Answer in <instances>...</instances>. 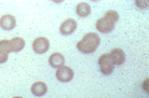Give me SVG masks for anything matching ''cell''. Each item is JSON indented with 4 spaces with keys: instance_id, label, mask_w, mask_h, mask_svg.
<instances>
[{
    "instance_id": "7c38bea8",
    "label": "cell",
    "mask_w": 149,
    "mask_h": 98,
    "mask_svg": "<svg viewBox=\"0 0 149 98\" xmlns=\"http://www.w3.org/2000/svg\"><path fill=\"white\" fill-rule=\"evenodd\" d=\"M76 14L81 17L88 16L91 14V5L86 2H81L76 5Z\"/></svg>"
},
{
    "instance_id": "30bf717a",
    "label": "cell",
    "mask_w": 149,
    "mask_h": 98,
    "mask_svg": "<svg viewBox=\"0 0 149 98\" xmlns=\"http://www.w3.org/2000/svg\"><path fill=\"white\" fill-rule=\"evenodd\" d=\"M31 91H32V94L36 97H42L47 93V85L44 82H36L34 83L32 87H31Z\"/></svg>"
},
{
    "instance_id": "9a60e30c",
    "label": "cell",
    "mask_w": 149,
    "mask_h": 98,
    "mask_svg": "<svg viewBox=\"0 0 149 98\" xmlns=\"http://www.w3.org/2000/svg\"><path fill=\"white\" fill-rule=\"evenodd\" d=\"M148 79H147V80H145V81H144V84H143V87H144V91H145V92H148Z\"/></svg>"
},
{
    "instance_id": "7a4b0ae2",
    "label": "cell",
    "mask_w": 149,
    "mask_h": 98,
    "mask_svg": "<svg viewBox=\"0 0 149 98\" xmlns=\"http://www.w3.org/2000/svg\"><path fill=\"white\" fill-rule=\"evenodd\" d=\"M119 20V14L116 11H108L102 17L96 22V29L102 33H111L114 29V25Z\"/></svg>"
},
{
    "instance_id": "9c48e42d",
    "label": "cell",
    "mask_w": 149,
    "mask_h": 98,
    "mask_svg": "<svg viewBox=\"0 0 149 98\" xmlns=\"http://www.w3.org/2000/svg\"><path fill=\"white\" fill-rule=\"evenodd\" d=\"M64 56L61 53H54L50 55L49 57V65L52 68H60L64 66Z\"/></svg>"
},
{
    "instance_id": "2e32d148",
    "label": "cell",
    "mask_w": 149,
    "mask_h": 98,
    "mask_svg": "<svg viewBox=\"0 0 149 98\" xmlns=\"http://www.w3.org/2000/svg\"><path fill=\"white\" fill-rule=\"evenodd\" d=\"M12 98H22V97H19V96H17V97H12Z\"/></svg>"
},
{
    "instance_id": "3957f363",
    "label": "cell",
    "mask_w": 149,
    "mask_h": 98,
    "mask_svg": "<svg viewBox=\"0 0 149 98\" xmlns=\"http://www.w3.org/2000/svg\"><path fill=\"white\" fill-rule=\"evenodd\" d=\"M98 65H99L100 71L104 74V76H109L113 72L114 70V64L112 61V58L110 54H104L101 55L98 59Z\"/></svg>"
},
{
    "instance_id": "8fae6325",
    "label": "cell",
    "mask_w": 149,
    "mask_h": 98,
    "mask_svg": "<svg viewBox=\"0 0 149 98\" xmlns=\"http://www.w3.org/2000/svg\"><path fill=\"white\" fill-rule=\"evenodd\" d=\"M25 46V41L20 37H15L10 40V50L11 52H20L24 49Z\"/></svg>"
},
{
    "instance_id": "277c9868",
    "label": "cell",
    "mask_w": 149,
    "mask_h": 98,
    "mask_svg": "<svg viewBox=\"0 0 149 98\" xmlns=\"http://www.w3.org/2000/svg\"><path fill=\"white\" fill-rule=\"evenodd\" d=\"M49 45H50L49 41H48L47 38L39 37V38H36L33 41L32 48H33V51L36 54H44L49 50Z\"/></svg>"
},
{
    "instance_id": "5bb4252c",
    "label": "cell",
    "mask_w": 149,
    "mask_h": 98,
    "mask_svg": "<svg viewBox=\"0 0 149 98\" xmlns=\"http://www.w3.org/2000/svg\"><path fill=\"white\" fill-rule=\"evenodd\" d=\"M8 56L9 54L3 52V51H0V64H3L8 61Z\"/></svg>"
},
{
    "instance_id": "8992f818",
    "label": "cell",
    "mask_w": 149,
    "mask_h": 98,
    "mask_svg": "<svg viewBox=\"0 0 149 98\" xmlns=\"http://www.w3.org/2000/svg\"><path fill=\"white\" fill-rule=\"evenodd\" d=\"M76 27H77L76 20H73V18H69V20H64L61 24V26H60V33H62L63 36H69V35L74 33Z\"/></svg>"
},
{
    "instance_id": "4fadbf2b",
    "label": "cell",
    "mask_w": 149,
    "mask_h": 98,
    "mask_svg": "<svg viewBox=\"0 0 149 98\" xmlns=\"http://www.w3.org/2000/svg\"><path fill=\"white\" fill-rule=\"evenodd\" d=\"M135 4H136L137 8L141 9V10H145V9L148 8V1H146V0H144V1H135Z\"/></svg>"
},
{
    "instance_id": "52a82bcc",
    "label": "cell",
    "mask_w": 149,
    "mask_h": 98,
    "mask_svg": "<svg viewBox=\"0 0 149 98\" xmlns=\"http://www.w3.org/2000/svg\"><path fill=\"white\" fill-rule=\"evenodd\" d=\"M17 25L14 16L10 14H6L3 16L0 17V27L4 30H12Z\"/></svg>"
},
{
    "instance_id": "6da1fadb",
    "label": "cell",
    "mask_w": 149,
    "mask_h": 98,
    "mask_svg": "<svg viewBox=\"0 0 149 98\" xmlns=\"http://www.w3.org/2000/svg\"><path fill=\"white\" fill-rule=\"evenodd\" d=\"M100 44V37L95 33H88L83 37V39L77 42L76 48L79 52L84 54L94 53Z\"/></svg>"
},
{
    "instance_id": "ba28073f",
    "label": "cell",
    "mask_w": 149,
    "mask_h": 98,
    "mask_svg": "<svg viewBox=\"0 0 149 98\" xmlns=\"http://www.w3.org/2000/svg\"><path fill=\"white\" fill-rule=\"evenodd\" d=\"M110 56L112 58V61L114 65L121 66L125 61V53L121 49H112L110 52Z\"/></svg>"
},
{
    "instance_id": "5b68a950",
    "label": "cell",
    "mask_w": 149,
    "mask_h": 98,
    "mask_svg": "<svg viewBox=\"0 0 149 98\" xmlns=\"http://www.w3.org/2000/svg\"><path fill=\"white\" fill-rule=\"evenodd\" d=\"M56 77H57V79H58L59 81L65 83V82H70L73 79L74 72H73V70L71 69L70 67L62 66V67L58 68L57 72H56Z\"/></svg>"
}]
</instances>
